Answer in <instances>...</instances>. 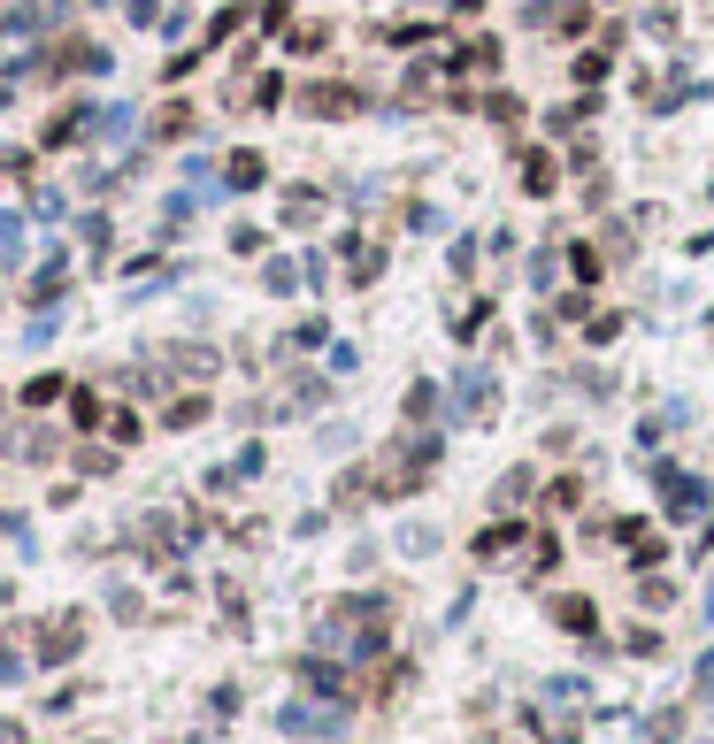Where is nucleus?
Segmentation results:
<instances>
[{
    "instance_id": "2",
    "label": "nucleus",
    "mask_w": 714,
    "mask_h": 744,
    "mask_svg": "<svg viewBox=\"0 0 714 744\" xmlns=\"http://www.w3.org/2000/svg\"><path fill=\"white\" fill-rule=\"evenodd\" d=\"M653 476H661V491H669V514H676V522L707 514V483H700V476H684V468H653Z\"/></svg>"
},
{
    "instance_id": "27",
    "label": "nucleus",
    "mask_w": 714,
    "mask_h": 744,
    "mask_svg": "<svg viewBox=\"0 0 714 744\" xmlns=\"http://www.w3.org/2000/svg\"><path fill=\"white\" fill-rule=\"evenodd\" d=\"M707 621H714V592H707Z\"/></svg>"
},
{
    "instance_id": "3",
    "label": "nucleus",
    "mask_w": 714,
    "mask_h": 744,
    "mask_svg": "<svg viewBox=\"0 0 714 744\" xmlns=\"http://www.w3.org/2000/svg\"><path fill=\"white\" fill-rule=\"evenodd\" d=\"M77 645H85V621H77V614L46 621V629H39V668H62V660H77Z\"/></svg>"
},
{
    "instance_id": "4",
    "label": "nucleus",
    "mask_w": 714,
    "mask_h": 744,
    "mask_svg": "<svg viewBox=\"0 0 714 744\" xmlns=\"http://www.w3.org/2000/svg\"><path fill=\"white\" fill-rule=\"evenodd\" d=\"M492 400H500V392H492V376H484V369H469V376L454 384V423H461V415H477V423H484V415H492Z\"/></svg>"
},
{
    "instance_id": "6",
    "label": "nucleus",
    "mask_w": 714,
    "mask_h": 744,
    "mask_svg": "<svg viewBox=\"0 0 714 744\" xmlns=\"http://www.w3.org/2000/svg\"><path fill=\"white\" fill-rule=\"evenodd\" d=\"M262 177H269V161H262V153H254V147L223 153V184H231V192H254Z\"/></svg>"
},
{
    "instance_id": "12",
    "label": "nucleus",
    "mask_w": 714,
    "mask_h": 744,
    "mask_svg": "<svg viewBox=\"0 0 714 744\" xmlns=\"http://www.w3.org/2000/svg\"><path fill=\"white\" fill-rule=\"evenodd\" d=\"M285 223H292V231L323 223V200H316V192H292V200H285Z\"/></svg>"
},
{
    "instance_id": "19",
    "label": "nucleus",
    "mask_w": 714,
    "mask_h": 744,
    "mask_svg": "<svg viewBox=\"0 0 714 744\" xmlns=\"http://www.w3.org/2000/svg\"><path fill=\"white\" fill-rule=\"evenodd\" d=\"M54 322H62V315H54V307H39V315H31V330H23V346H46V338H54Z\"/></svg>"
},
{
    "instance_id": "24",
    "label": "nucleus",
    "mask_w": 714,
    "mask_h": 744,
    "mask_svg": "<svg viewBox=\"0 0 714 744\" xmlns=\"http://www.w3.org/2000/svg\"><path fill=\"white\" fill-rule=\"evenodd\" d=\"M23 246V215H0V254H15Z\"/></svg>"
},
{
    "instance_id": "26",
    "label": "nucleus",
    "mask_w": 714,
    "mask_h": 744,
    "mask_svg": "<svg viewBox=\"0 0 714 744\" xmlns=\"http://www.w3.org/2000/svg\"><path fill=\"white\" fill-rule=\"evenodd\" d=\"M0 744H15V722H0Z\"/></svg>"
},
{
    "instance_id": "5",
    "label": "nucleus",
    "mask_w": 714,
    "mask_h": 744,
    "mask_svg": "<svg viewBox=\"0 0 714 744\" xmlns=\"http://www.w3.org/2000/svg\"><path fill=\"white\" fill-rule=\"evenodd\" d=\"M300 108H308V116H354L361 93H347V85H308V93H300Z\"/></svg>"
},
{
    "instance_id": "9",
    "label": "nucleus",
    "mask_w": 714,
    "mask_h": 744,
    "mask_svg": "<svg viewBox=\"0 0 714 744\" xmlns=\"http://www.w3.org/2000/svg\"><path fill=\"white\" fill-rule=\"evenodd\" d=\"M515 545H523V530H515V522H492V530L477 538V561H500V553H515Z\"/></svg>"
},
{
    "instance_id": "14",
    "label": "nucleus",
    "mask_w": 714,
    "mask_h": 744,
    "mask_svg": "<svg viewBox=\"0 0 714 744\" xmlns=\"http://www.w3.org/2000/svg\"><path fill=\"white\" fill-rule=\"evenodd\" d=\"M46 400H62V376H31L23 384V407H46Z\"/></svg>"
},
{
    "instance_id": "20",
    "label": "nucleus",
    "mask_w": 714,
    "mask_h": 744,
    "mask_svg": "<svg viewBox=\"0 0 714 744\" xmlns=\"http://www.w3.org/2000/svg\"><path fill=\"white\" fill-rule=\"evenodd\" d=\"M523 491H531V468H515V476H500V507H515Z\"/></svg>"
},
{
    "instance_id": "22",
    "label": "nucleus",
    "mask_w": 714,
    "mask_h": 744,
    "mask_svg": "<svg viewBox=\"0 0 714 744\" xmlns=\"http://www.w3.org/2000/svg\"><path fill=\"white\" fill-rule=\"evenodd\" d=\"M62 277H70V269H62V254H54V262L39 269V285H31V293H46V299H54V293H62Z\"/></svg>"
},
{
    "instance_id": "17",
    "label": "nucleus",
    "mask_w": 714,
    "mask_h": 744,
    "mask_svg": "<svg viewBox=\"0 0 714 744\" xmlns=\"http://www.w3.org/2000/svg\"><path fill=\"white\" fill-rule=\"evenodd\" d=\"M262 285H269V293H292V285H300V269H292V262H269V269H262Z\"/></svg>"
},
{
    "instance_id": "11",
    "label": "nucleus",
    "mask_w": 714,
    "mask_h": 744,
    "mask_svg": "<svg viewBox=\"0 0 714 744\" xmlns=\"http://www.w3.org/2000/svg\"><path fill=\"white\" fill-rule=\"evenodd\" d=\"M93 124H100V139H108V147H124V139H131V124H139V116H131V108H124V100H116V108H100V116H93Z\"/></svg>"
},
{
    "instance_id": "18",
    "label": "nucleus",
    "mask_w": 714,
    "mask_h": 744,
    "mask_svg": "<svg viewBox=\"0 0 714 744\" xmlns=\"http://www.w3.org/2000/svg\"><path fill=\"white\" fill-rule=\"evenodd\" d=\"M484 315H492V307H484V299H469V315H454V338H477V330H484Z\"/></svg>"
},
{
    "instance_id": "15",
    "label": "nucleus",
    "mask_w": 714,
    "mask_h": 744,
    "mask_svg": "<svg viewBox=\"0 0 714 744\" xmlns=\"http://www.w3.org/2000/svg\"><path fill=\"white\" fill-rule=\"evenodd\" d=\"M200 415H207V400H178V407H170V415H162V423H170V431H192V423H200Z\"/></svg>"
},
{
    "instance_id": "28",
    "label": "nucleus",
    "mask_w": 714,
    "mask_h": 744,
    "mask_svg": "<svg viewBox=\"0 0 714 744\" xmlns=\"http://www.w3.org/2000/svg\"><path fill=\"white\" fill-rule=\"evenodd\" d=\"M85 8H108V0H85Z\"/></svg>"
},
{
    "instance_id": "1",
    "label": "nucleus",
    "mask_w": 714,
    "mask_h": 744,
    "mask_svg": "<svg viewBox=\"0 0 714 744\" xmlns=\"http://www.w3.org/2000/svg\"><path fill=\"white\" fill-rule=\"evenodd\" d=\"M277 730H292V737H331V730H347V714H339V699H331V706L292 699V706H277Z\"/></svg>"
},
{
    "instance_id": "8",
    "label": "nucleus",
    "mask_w": 714,
    "mask_h": 744,
    "mask_svg": "<svg viewBox=\"0 0 714 744\" xmlns=\"http://www.w3.org/2000/svg\"><path fill=\"white\" fill-rule=\"evenodd\" d=\"M300 683H308L316 699H347V676H339L331 660H300Z\"/></svg>"
},
{
    "instance_id": "21",
    "label": "nucleus",
    "mask_w": 714,
    "mask_h": 744,
    "mask_svg": "<svg viewBox=\"0 0 714 744\" xmlns=\"http://www.w3.org/2000/svg\"><path fill=\"white\" fill-rule=\"evenodd\" d=\"M0 683H23V645H0Z\"/></svg>"
},
{
    "instance_id": "13",
    "label": "nucleus",
    "mask_w": 714,
    "mask_h": 744,
    "mask_svg": "<svg viewBox=\"0 0 714 744\" xmlns=\"http://www.w3.org/2000/svg\"><path fill=\"white\" fill-rule=\"evenodd\" d=\"M523 184H531V192H553V153H523Z\"/></svg>"
},
{
    "instance_id": "10",
    "label": "nucleus",
    "mask_w": 714,
    "mask_h": 744,
    "mask_svg": "<svg viewBox=\"0 0 714 744\" xmlns=\"http://www.w3.org/2000/svg\"><path fill=\"white\" fill-rule=\"evenodd\" d=\"M615 538H622V545H630L638 561H661V538H653V530H646L638 514H630V522H615Z\"/></svg>"
},
{
    "instance_id": "16",
    "label": "nucleus",
    "mask_w": 714,
    "mask_h": 744,
    "mask_svg": "<svg viewBox=\"0 0 714 744\" xmlns=\"http://www.w3.org/2000/svg\"><path fill=\"white\" fill-rule=\"evenodd\" d=\"M77 231H85V246H93V254H108V238H116V231H108V215H85Z\"/></svg>"
},
{
    "instance_id": "25",
    "label": "nucleus",
    "mask_w": 714,
    "mask_h": 744,
    "mask_svg": "<svg viewBox=\"0 0 714 744\" xmlns=\"http://www.w3.org/2000/svg\"><path fill=\"white\" fill-rule=\"evenodd\" d=\"M700 691H707V699H714V652H707V660H700Z\"/></svg>"
},
{
    "instance_id": "23",
    "label": "nucleus",
    "mask_w": 714,
    "mask_h": 744,
    "mask_svg": "<svg viewBox=\"0 0 714 744\" xmlns=\"http://www.w3.org/2000/svg\"><path fill=\"white\" fill-rule=\"evenodd\" d=\"M162 15H170V8H162V0H131V23H147V31H154V23H162Z\"/></svg>"
},
{
    "instance_id": "7",
    "label": "nucleus",
    "mask_w": 714,
    "mask_h": 744,
    "mask_svg": "<svg viewBox=\"0 0 714 744\" xmlns=\"http://www.w3.org/2000/svg\"><path fill=\"white\" fill-rule=\"evenodd\" d=\"M553 621H561V629H576V637H592V629H599V606H592V598H576V592H561V598H553Z\"/></svg>"
}]
</instances>
